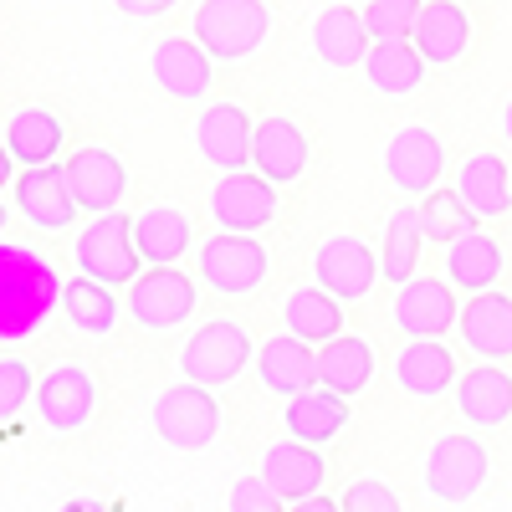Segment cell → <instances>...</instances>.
I'll use <instances>...</instances> for the list:
<instances>
[{"instance_id":"f1b7e54d","label":"cell","mask_w":512,"mask_h":512,"mask_svg":"<svg viewBox=\"0 0 512 512\" xmlns=\"http://www.w3.org/2000/svg\"><path fill=\"white\" fill-rule=\"evenodd\" d=\"M134 241L144 251V267H169V262H180V256L190 251L195 231H190V216L175 205H154L144 210V216L134 221Z\"/></svg>"},{"instance_id":"4316f807","label":"cell","mask_w":512,"mask_h":512,"mask_svg":"<svg viewBox=\"0 0 512 512\" xmlns=\"http://www.w3.org/2000/svg\"><path fill=\"white\" fill-rule=\"evenodd\" d=\"M456 410L482 425V431H497V425L512 415V374H502L492 359L472 374H461V390H456Z\"/></svg>"},{"instance_id":"f6af8a7d","label":"cell","mask_w":512,"mask_h":512,"mask_svg":"<svg viewBox=\"0 0 512 512\" xmlns=\"http://www.w3.org/2000/svg\"><path fill=\"white\" fill-rule=\"evenodd\" d=\"M502 134H507V144H512V98H507V113H502Z\"/></svg>"},{"instance_id":"277c9868","label":"cell","mask_w":512,"mask_h":512,"mask_svg":"<svg viewBox=\"0 0 512 512\" xmlns=\"http://www.w3.org/2000/svg\"><path fill=\"white\" fill-rule=\"evenodd\" d=\"M267 272H272V256L251 231H221L200 246V277L226 297L256 292L267 282Z\"/></svg>"},{"instance_id":"d6a6232c","label":"cell","mask_w":512,"mask_h":512,"mask_svg":"<svg viewBox=\"0 0 512 512\" xmlns=\"http://www.w3.org/2000/svg\"><path fill=\"white\" fill-rule=\"evenodd\" d=\"M62 313H67V323H72L77 333H88V338L113 333V323H118L113 287L98 282V277H88V272H82L77 282H62Z\"/></svg>"},{"instance_id":"d6986e66","label":"cell","mask_w":512,"mask_h":512,"mask_svg":"<svg viewBox=\"0 0 512 512\" xmlns=\"http://www.w3.org/2000/svg\"><path fill=\"white\" fill-rule=\"evenodd\" d=\"M200 154L216 164V169H246V154H251V139H256V123L246 118L241 103H210L200 128Z\"/></svg>"},{"instance_id":"6da1fadb","label":"cell","mask_w":512,"mask_h":512,"mask_svg":"<svg viewBox=\"0 0 512 512\" xmlns=\"http://www.w3.org/2000/svg\"><path fill=\"white\" fill-rule=\"evenodd\" d=\"M62 308V277L31 246L0 241V344H21Z\"/></svg>"},{"instance_id":"3957f363","label":"cell","mask_w":512,"mask_h":512,"mask_svg":"<svg viewBox=\"0 0 512 512\" xmlns=\"http://www.w3.org/2000/svg\"><path fill=\"white\" fill-rule=\"evenodd\" d=\"M154 431L175 451H205L221 431V405L210 395V384L185 379L175 390H164L159 405H154Z\"/></svg>"},{"instance_id":"ba28073f","label":"cell","mask_w":512,"mask_h":512,"mask_svg":"<svg viewBox=\"0 0 512 512\" xmlns=\"http://www.w3.org/2000/svg\"><path fill=\"white\" fill-rule=\"evenodd\" d=\"M487 482V451L477 436H441L425 456V487L441 502H472Z\"/></svg>"},{"instance_id":"9a60e30c","label":"cell","mask_w":512,"mask_h":512,"mask_svg":"<svg viewBox=\"0 0 512 512\" xmlns=\"http://www.w3.org/2000/svg\"><path fill=\"white\" fill-rule=\"evenodd\" d=\"M461 318V303L451 297V287L441 277H410L395 292V323L410 338H441L451 323Z\"/></svg>"},{"instance_id":"603a6c76","label":"cell","mask_w":512,"mask_h":512,"mask_svg":"<svg viewBox=\"0 0 512 512\" xmlns=\"http://www.w3.org/2000/svg\"><path fill=\"white\" fill-rule=\"evenodd\" d=\"M344 425H349V400L328 390V384H313V390L287 400V436L308 441V446H328Z\"/></svg>"},{"instance_id":"5bb4252c","label":"cell","mask_w":512,"mask_h":512,"mask_svg":"<svg viewBox=\"0 0 512 512\" xmlns=\"http://www.w3.org/2000/svg\"><path fill=\"white\" fill-rule=\"evenodd\" d=\"M313 272H318V287H328L333 297H344V303H359V297H369L374 277H384L379 256H374L364 241H354V236L323 241L318 256H313Z\"/></svg>"},{"instance_id":"e575fe53","label":"cell","mask_w":512,"mask_h":512,"mask_svg":"<svg viewBox=\"0 0 512 512\" xmlns=\"http://www.w3.org/2000/svg\"><path fill=\"white\" fill-rule=\"evenodd\" d=\"M477 226H482V216L461 200V190H431V195H420V231H425V241L451 246V241H461L466 231H477Z\"/></svg>"},{"instance_id":"74e56055","label":"cell","mask_w":512,"mask_h":512,"mask_svg":"<svg viewBox=\"0 0 512 512\" xmlns=\"http://www.w3.org/2000/svg\"><path fill=\"white\" fill-rule=\"evenodd\" d=\"M31 390H36L31 369L21 359H0V425L21 415V405L31 400Z\"/></svg>"},{"instance_id":"d590c367","label":"cell","mask_w":512,"mask_h":512,"mask_svg":"<svg viewBox=\"0 0 512 512\" xmlns=\"http://www.w3.org/2000/svg\"><path fill=\"white\" fill-rule=\"evenodd\" d=\"M420 241H425L420 205H400L395 216H390V226H384V251H379V267H384V277H390L395 287L410 282V272L420 262Z\"/></svg>"},{"instance_id":"ab89813d","label":"cell","mask_w":512,"mask_h":512,"mask_svg":"<svg viewBox=\"0 0 512 512\" xmlns=\"http://www.w3.org/2000/svg\"><path fill=\"white\" fill-rule=\"evenodd\" d=\"M344 512H400V497L384 487V482L364 477V482H354L344 492Z\"/></svg>"},{"instance_id":"7a4b0ae2","label":"cell","mask_w":512,"mask_h":512,"mask_svg":"<svg viewBox=\"0 0 512 512\" xmlns=\"http://www.w3.org/2000/svg\"><path fill=\"white\" fill-rule=\"evenodd\" d=\"M267 6L262 0H200L195 11V41L216 62H241L267 41Z\"/></svg>"},{"instance_id":"60d3db41","label":"cell","mask_w":512,"mask_h":512,"mask_svg":"<svg viewBox=\"0 0 512 512\" xmlns=\"http://www.w3.org/2000/svg\"><path fill=\"white\" fill-rule=\"evenodd\" d=\"M113 6H118L123 16H134V21H154V16H164V11H175L180 0H113Z\"/></svg>"},{"instance_id":"9c48e42d","label":"cell","mask_w":512,"mask_h":512,"mask_svg":"<svg viewBox=\"0 0 512 512\" xmlns=\"http://www.w3.org/2000/svg\"><path fill=\"white\" fill-rule=\"evenodd\" d=\"M210 216L221 231H262L277 216V185L262 169H226V180L210 195Z\"/></svg>"},{"instance_id":"ac0fdd59","label":"cell","mask_w":512,"mask_h":512,"mask_svg":"<svg viewBox=\"0 0 512 512\" xmlns=\"http://www.w3.org/2000/svg\"><path fill=\"white\" fill-rule=\"evenodd\" d=\"M62 169H67V185H72L77 205L93 210V216L113 210V205L123 200V190H128V169H123L118 154H108V149H77Z\"/></svg>"},{"instance_id":"2e32d148","label":"cell","mask_w":512,"mask_h":512,"mask_svg":"<svg viewBox=\"0 0 512 512\" xmlns=\"http://www.w3.org/2000/svg\"><path fill=\"white\" fill-rule=\"evenodd\" d=\"M256 374H262V384L272 395L292 400V395H303L318 384V349L297 333H277L272 344L256 349Z\"/></svg>"},{"instance_id":"836d02e7","label":"cell","mask_w":512,"mask_h":512,"mask_svg":"<svg viewBox=\"0 0 512 512\" xmlns=\"http://www.w3.org/2000/svg\"><path fill=\"white\" fill-rule=\"evenodd\" d=\"M6 144L21 164H52L62 149V118L47 108H21L6 123Z\"/></svg>"},{"instance_id":"8d00e7d4","label":"cell","mask_w":512,"mask_h":512,"mask_svg":"<svg viewBox=\"0 0 512 512\" xmlns=\"http://www.w3.org/2000/svg\"><path fill=\"white\" fill-rule=\"evenodd\" d=\"M425 11V0H364V21H369V36L374 41H395V36H410L415 21Z\"/></svg>"},{"instance_id":"e0dca14e","label":"cell","mask_w":512,"mask_h":512,"mask_svg":"<svg viewBox=\"0 0 512 512\" xmlns=\"http://www.w3.org/2000/svg\"><path fill=\"white\" fill-rule=\"evenodd\" d=\"M461 338H466V349L502 364L512 359V297L502 292H472V303H461V318H456Z\"/></svg>"},{"instance_id":"7c38bea8","label":"cell","mask_w":512,"mask_h":512,"mask_svg":"<svg viewBox=\"0 0 512 512\" xmlns=\"http://www.w3.org/2000/svg\"><path fill=\"white\" fill-rule=\"evenodd\" d=\"M446 169V154H441V139L431 134V128H400V134L390 139V149H384V175H390L395 190L405 195H431V185L441 180Z\"/></svg>"},{"instance_id":"8992f818","label":"cell","mask_w":512,"mask_h":512,"mask_svg":"<svg viewBox=\"0 0 512 512\" xmlns=\"http://www.w3.org/2000/svg\"><path fill=\"white\" fill-rule=\"evenodd\" d=\"M77 267L88 272V277H98V282H108V287L134 282L139 267H144V251L134 241V221H123V216H113V210H103V216L82 231V241H77Z\"/></svg>"},{"instance_id":"bcb514c9","label":"cell","mask_w":512,"mask_h":512,"mask_svg":"<svg viewBox=\"0 0 512 512\" xmlns=\"http://www.w3.org/2000/svg\"><path fill=\"white\" fill-rule=\"evenodd\" d=\"M0 226H6V200H0Z\"/></svg>"},{"instance_id":"1f68e13d","label":"cell","mask_w":512,"mask_h":512,"mask_svg":"<svg viewBox=\"0 0 512 512\" xmlns=\"http://www.w3.org/2000/svg\"><path fill=\"white\" fill-rule=\"evenodd\" d=\"M344 297H333L328 287H297L292 297H287V333H297V338H308V344H328V338H338L344 333Z\"/></svg>"},{"instance_id":"52a82bcc","label":"cell","mask_w":512,"mask_h":512,"mask_svg":"<svg viewBox=\"0 0 512 512\" xmlns=\"http://www.w3.org/2000/svg\"><path fill=\"white\" fill-rule=\"evenodd\" d=\"M128 313H134L144 328L164 333V328H180L195 313V282L169 262V267H149L128 282Z\"/></svg>"},{"instance_id":"7bdbcfd3","label":"cell","mask_w":512,"mask_h":512,"mask_svg":"<svg viewBox=\"0 0 512 512\" xmlns=\"http://www.w3.org/2000/svg\"><path fill=\"white\" fill-rule=\"evenodd\" d=\"M11 164H16V154H11L6 134H0V185H16V180H11Z\"/></svg>"},{"instance_id":"cb8c5ba5","label":"cell","mask_w":512,"mask_h":512,"mask_svg":"<svg viewBox=\"0 0 512 512\" xmlns=\"http://www.w3.org/2000/svg\"><path fill=\"white\" fill-rule=\"evenodd\" d=\"M369 41H374L369 36V21L354 6H328L313 21V47H318V57L328 67H359L369 57Z\"/></svg>"},{"instance_id":"4fadbf2b","label":"cell","mask_w":512,"mask_h":512,"mask_svg":"<svg viewBox=\"0 0 512 512\" xmlns=\"http://www.w3.org/2000/svg\"><path fill=\"white\" fill-rule=\"evenodd\" d=\"M210 62H216V57H210L195 36H169V41H159V47L149 52L154 82L169 98H180V103H195V98L210 93V77H216Z\"/></svg>"},{"instance_id":"83f0119b","label":"cell","mask_w":512,"mask_h":512,"mask_svg":"<svg viewBox=\"0 0 512 512\" xmlns=\"http://www.w3.org/2000/svg\"><path fill=\"white\" fill-rule=\"evenodd\" d=\"M369 379H374V349L364 344V338L338 333V338H328V344L318 349V384L338 390L344 400L369 390Z\"/></svg>"},{"instance_id":"ee69618b","label":"cell","mask_w":512,"mask_h":512,"mask_svg":"<svg viewBox=\"0 0 512 512\" xmlns=\"http://www.w3.org/2000/svg\"><path fill=\"white\" fill-rule=\"evenodd\" d=\"M62 512H108V507H103V502H93V497H72Z\"/></svg>"},{"instance_id":"4dcf8cb0","label":"cell","mask_w":512,"mask_h":512,"mask_svg":"<svg viewBox=\"0 0 512 512\" xmlns=\"http://www.w3.org/2000/svg\"><path fill=\"white\" fill-rule=\"evenodd\" d=\"M446 272H451V287H466V292H487L497 277H502V246L477 226L466 231L461 241L446 246Z\"/></svg>"},{"instance_id":"44dd1931","label":"cell","mask_w":512,"mask_h":512,"mask_svg":"<svg viewBox=\"0 0 512 512\" xmlns=\"http://www.w3.org/2000/svg\"><path fill=\"white\" fill-rule=\"evenodd\" d=\"M262 477L272 482V492L282 502H303V497H313L323 487V456H318V446L287 436V441H277L262 456Z\"/></svg>"},{"instance_id":"8fae6325","label":"cell","mask_w":512,"mask_h":512,"mask_svg":"<svg viewBox=\"0 0 512 512\" xmlns=\"http://www.w3.org/2000/svg\"><path fill=\"white\" fill-rule=\"evenodd\" d=\"M16 205H21V216L41 231H67L77 221V210H82L62 164H26V175L16 180Z\"/></svg>"},{"instance_id":"f35d334b","label":"cell","mask_w":512,"mask_h":512,"mask_svg":"<svg viewBox=\"0 0 512 512\" xmlns=\"http://www.w3.org/2000/svg\"><path fill=\"white\" fill-rule=\"evenodd\" d=\"M231 512H287V502L272 492L267 477H241L231 487Z\"/></svg>"},{"instance_id":"ffe728a7","label":"cell","mask_w":512,"mask_h":512,"mask_svg":"<svg viewBox=\"0 0 512 512\" xmlns=\"http://www.w3.org/2000/svg\"><path fill=\"white\" fill-rule=\"evenodd\" d=\"M251 164L262 169L272 185H292L308 169V139L292 118H262L251 139Z\"/></svg>"},{"instance_id":"30bf717a","label":"cell","mask_w":512,"mask_h":512,"mask_svg":"<svg viewBox=\"0 0 512 512\" xmlns=\"http://www.w3.org/2000/svg\"><path fill=\"white\" fill-rule=\"evenodd\" d=\"M36 405H41V425H47V431H57V436L82 431V425L93 420V410H98V384H93L88 369L57 364L47 379H41Z\"/></svg>"},{"instance_id":"d4e9b609","label":"cell","mask_w":512,"mask_h":512,"mask_svg":"<svg viewBox=\"0 0 512 512\" xmlns=\"http://www.w3.org/2000/svg\"><path fill=\"white\" fill-rule=\"evenodd\" d=\"M395 379H400L405 395L431 400V395L451 390L456 359H451V349L441 344V338H410V344L400 349V359H395Z\"/></svg>"},{"instance_id":"5b68a950","label":"cell","mask_w":512,"mask_h":512,"mask_svg":"<svg viewBox=\"0 0 512 512\" xmlns=\"http://www.w3.org/2000/svg\"><path fill=\"white\" fill-rule=\"evenodd\" d=\"M251 359V338L241 323L231 318H216V323H205L190 333V344L180 349V369L185 379L195 384H210V390H221V384H231Z\"/></svg>"},{"instance_id":"f546056e","label":"cell","mask_w":512,"mask_h":512,"mask_svg":"<svg viewBox=\"0 0 512 512\" xmlns=\"http://www.w3.org/2000/svg\"><path fill=\"white\" fill-rule=\"evenodd\" d=\"M461 200L477 210L482 221H497L502 210H512V169L497 154H477L461 164V180H456Z\"/></svg>"},{"instance_id":"484cf974","label":"cell","mask_w":512,"mask_h":512,"mask_svg":"<svg viewBox=\"0 0 512 512\" xmlns=\"http://www.w3.org/2000/svg\"><path fill=\"white\" fill-rule=\"evenodd\" d=\"M369 88L384 93V98H405L415 93L420 82H425V52L415 47L410 36H395V41H374V52H369Z\"/></svg>"},{"instance_id":"b9f144b4","label":"cell","mask_w":512,"mask_h":512,"mask_svg":"<svg viewBox=\"0 0 512 512\" xmlns=\"http://www.w3.org/2000/svg\"><path fill=\"white\" fill-rule=\"evenodd\" d=\"M287 512H344V502H333V497L313 492V497H303V502H287Z\"/></svg>"},{"instance_id":"7402d4cb","label":"cell","mask_w":512,"mask_h":512,"mask_svg":"<svg viewBox=\"0 0 512 512\" xmlns=\"http://www.w3.org/2000/svg\"><path fill=\"white\" fill-rule=\"evenodd\" d=\"M410 41L425 52V62L451 67L466 52V41H472V21H466L461 0H425V11H420Z\"/></svg>"}]
</instances>
